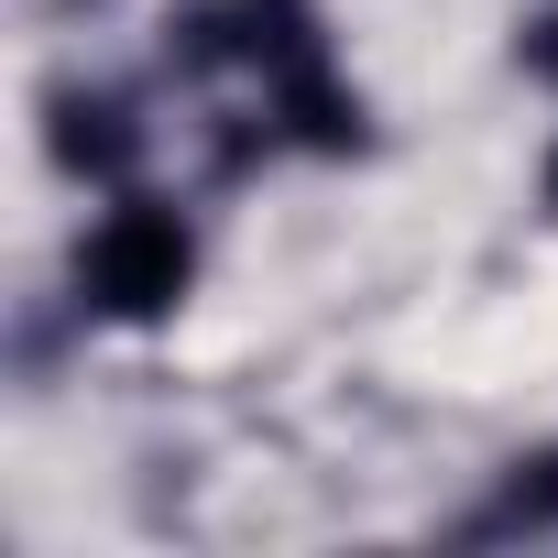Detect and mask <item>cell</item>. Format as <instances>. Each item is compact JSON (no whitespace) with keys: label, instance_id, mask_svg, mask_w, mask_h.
<instances>
[{"label":"cell","instance_id":"3","mask_svg":"<svg viewBox=\"0 0 558 558\" xmlns=\"http://www.w3.org/2000/svg\"><path fill=\"white\" fill-rule=\"evenodd\" d=\"M45 154H56L66 175H88V186H121L132 154H143V132H132V110H121L110 88H56V99H45Z\"/></svg>","mask_w":558,"mask_h":558},{"label":"cell","instance_id":"6","mask_svg":"<svg viewBox=\"0 0 558 558\" xmlns=\"http://www.w3.org/2000/svg\"><path fill=\"white\" fill-rule=\"evenodd\" d=\"M547 208H558V154H547Z\"/></svg>","mask_w":558,"mask_h":558},{"label":"cell","instance_id":"1","mask_svg":"<svg viewBox=\"0 0 558 558\" xmlns=\"http://www.w3.org/2000/svg\"><path fill=\"white\" fill-rule=\"evenodd\" d=\"M186 286H197V230H186V208L121 186V197L88 219V241H77V307L110 318V329H154V318L186 307Z\"/></svg>","mask_w":558,"mask_h":558},{"label":"cell","instance_id":"4","mask_svg":"<svg viewBox=\"0 0 558 558\" xmlns=\"http://www.w3.org/2000/svg\"><path fill=\"white\" fill-rule=\"evenodd\" d=\"M482 525H493V536H558V449L504 460V493H493Z\"/></svg>","mask_w":558,"mask_h":558},{"label":"cell","instance_id":"2","mask_svg":"<svg viewBox=\"0 0 558 558\" xmlns=\"http://www.w3.org/2000/svg\"><path fill=\"white\" fill-rule=\"evenodd\" d=\"M263 110H274V132H286L296 154H362V143H373V110H362V88H351L329 56L263 77Z\"/></svg>","mask_w":558,"mask_h":558},{"label":"cell","instance_id":"5","mask_svg":"<svg viewBox=\"0 0 558 558\" xmlns=\"http://www.w3.org/2000/svg\"><path fill=\"white\" fill-rule=\"evenodd\" d=\"M514 66H525L536 88H558V0H547V12H536V23L514 34Z\"/></svg>","mask_w":558,"mask_h":558}]
</instances>
